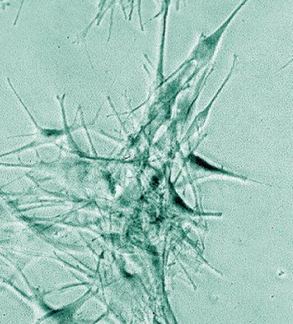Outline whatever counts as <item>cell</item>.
Returning <instances> with one entry per match:
<instances>
[{"label": "cell", "mask_w": 293, "mask_h": 324, "mask_svg": "<svg viewBox=\"0 0 293 324\" xmlns=\"http://www.w3.org/2000/svg\"><path fill=\"white\" fill-rule=\"evenodd\" d=\"M246 3V1H245L239 6H238V8L229 17V19L224 23L222 24L220 28H218V30L215 31L211 35L205 36V37H202V39H201L199 41L198 44L196 45V47L194 48V51L191 53L189 58L186 61H184L183 65L180 66V68L178 70H176L175 72L172 73V75H170L169 78H171L172 76L175 75L176 72H178L180 69H182L184 66L188 65L191 62L197 61L199 64H203L204 65V64H207L208 62L210 61L212 59L213 56H214V53L216 52L217 49H218V44H219V42H220V40L222 36V34L224 33L228 25L231 23L232 19L235 17L237 13L238 12V10L241 9L242 6L245 5Z\"/></svg>", "instance_id": "6da1fadb"}, {"label": "cell", "mask_w": 293, "mask_h": 324, "mask_svg": "<svg viewBox=\"0 0 293 324\" xmlns=\"http://www.w3.org/2000/svg\"><path fill=\"white\" fill-rule=\"evenodd\" d=\"M234 66H235V65H233V66H232V70H231V71H230V73H229V75H228L227 79L223 81V83L222 84V86L220 87V89L218 90L217 94L214 96V98L212 99V101L209 102V104L208 105V107H207V108H205V109H204L203 111H201V112L200 113L198 116L196 117V118H195V121H194V125H196V127H198L199 128V126H201V125L203 123L204 121H205V119H206L207 116L208 115V112H209L210 108H211V107H212L213 103L215 102V101H216L217 98H218V94H220V92L222 91V88H223V86H224L225 84L227 83L228 80H230V77L232 76V71H233V69H234Z\"/></svg>", "instance_id": "7a4b0ae2"}, {"label": "cell", "mask_w": 293, "mask_h": 324, "mask_svg": "<svg viewBox=\"0 0 293 324\" xmlns=\"http://www.w3.org/2000/svg\"><path fill=\"white\" fill-rule=\"evenodd\" d=\"M190 160L191 161L194 163V164L197 165L200 168H202V169H205V170H208V171H212V172H218V173H221V174H231L232 175V174L229 173L227 171H224L221 169H218V168H216L214 167L212 165L209 164L207 161L201 159L200 157H197L195 155H193L190 157Z\"/></svg>", "instance_id": "3957f363"}]
</instances>
